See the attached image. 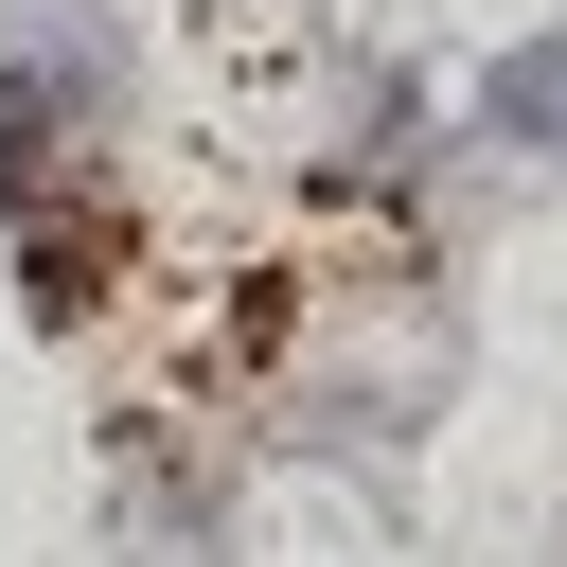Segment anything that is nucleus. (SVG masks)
<instances>
[{
  "label": "nucleus",
  "instance_id": "nucleus-2",
  "mask_svg": "<svg viewBox=\"0 0 567 567\" xmlns=\"http://www.w3.org/2000/svg\"><path fill=\"white\" fill-rule=\"evenodd\" d=\"M478 142H514V159H567V35L496 53V89H478Z\"/></svg>",
  "mask_w": 567,
  "mask_h": 567
},
{
  "label": "nucleus",
  "instance_id": "nucleus-1",
  "mask_svg": "<svg viewBox=\"0 0 567 567\" xmlns=\"http://www.w3.org/2000/svg\"><path fill=\"white\" fill-rule=\"evenodd\" d=\"M124 89H142V53L89 0H18L0 18V159H89L124 124Z\"/></svg>",
  "mask_w": 567,
  "mask_h": 567
},
{
  "label": "nucleus",
  "instance_id": "nucleus-3",
  "mask_svg": "<svg viewBox=\"0 0 567 567\" xmlns=\"http://www.w3.org/2000/svg\"><path fill=\"white\" fill-rule=\"evenodd\" d=\"M213 18H284V0H213ZM301 18H319V0H301Z\"/></svg>",
  "mask_w": 567,
  "mask_h": 567
}]
</instances>
